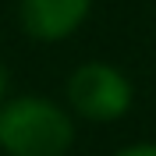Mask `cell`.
I'll list each match as a JSON object with an SVG mask.
<instances>
[{"instance_id":"3","label":"cell","mask_w":156,"mask_h":156,"mask_svg":"<svg viewBox=\"0 0 156 156\" xmlns=\"http://www.w3.org/2000/svg\"><path fill=\"white\" fill-rule=\"evenodd\" d=\"M92 0H21V25L32 39L60 43L89 18Z\"/></svg>"},{"instance_id":"4","label":"cell","mask_w":156,"mask_h":156,"mask_svg":"<svg viewBox=\"0 0 156 156\" xmlns=\"http://www.w3.org/2000/svg\"><path fill=\"white\" fill-rule=\"evenodd\" d=\"M117 156H156V142H138V146H128V149H121Z\"/></svg>"},{"instance_id":"1","label":"cell","mask_w":156,"mask_h":156,"mask_svg":"<svg viewBox=\"0 0 156 156\" xmlns=\"http://www.w3.org/2000/svg\"><path fill=\"white\" fill-rule=\"evenodd\" d=\"M75 142V121L43 96L0 103V149L11 156H64Z\"/></svg>"},{"instance_id":"5","label":"cell","mask_w":156,"mask_h":156,"mask_svg":"<svg viewBox=\"0 0 156 156\" xmlns=\"http://www.w3.org/2000/svg\"><path fill=\"white\" fill-rule=\"evenodd\" d=\"M4 92H7V68L0 64V103H4Z\"/></svg>"},{"instance_id":"2","label":"cell","mask_w":156,"mask_h":156,"mask_svg":"<svg viewBox=\"0 0 156 156\" xmlns=\"http://www.w3.org/2000/svg\"><path fill=\"white\" fill-rule=\"evenodd\" d=\"M131 99H135V89L128 82L124 71L110 68V64H82L78 71H71L68 78V103L78 117L85 121H121V117L131 110Z\"/></svg>"}]
</instances>
